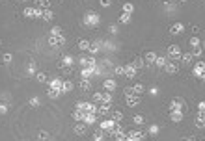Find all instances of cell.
<instances>
[{
	"label": "cell",
	"mask_w": 205,
	"mask_h": 141,
	"mask_svg": "<svg viewBox=\"0 0 205 141\" xmlns=\"http://www.w3.org/2000/svg\"><path fill=\"white\" fill-rule=\"evenodd\" d=\"M116 126V123L112 121V119H103V121H101V130H103V132H108L110 134V130Z\"/></svg>",
	"instance_id": "obj_9"
},
{
	"label": "cell",
	"mask_w": 205,
	"mask_h": 141,
	"mask_svg": "<svg viewBox=\"0 0 205 141\" xmlns=\"http://www.w3.org/2000/svg\"><path fill=\"white\" fill-rule=\"evenodd\" d=\"M198 110H200V112H205V102H200V104H198Z\"/></svg>",
	"instance_id": "obj_52"
},
{
	"label": "cell",
	"mask_w": 205,
	"mask_h": 141,
	"mask_svg": "<svg viewBox=\"0 0 205 141\" xmlns=\"http://www.w3.org/2000/svg\"><path fill=\"white\" fill-rule=\"evenodd\" d=\"M73 130H75V134H77V136H84L86 134V124H82V123L80 124H75Z\"/></svg>",
	"instance_id": "obj_23"
},
{
	"label": "cell",
	"mask_w": 205,
	"mask_h": 141,
	"mask_svg": "<svg viewBox=\"0 0 205 141\" xmlns=\"http://www.w3.org/2000/svg\"><path fill=\"white\" fill-rule=\"evenodd\" d=\"M56 34H62V28H58V26H54V28H52V30H50V34H49V35H56Z\"/></svg>",
	"instance_id": "obj_44"
},
{
	"label": "cell",
	"mask_w": 205,
	"mask_h": 141,
	"mask_svg": "<svg viewBox=\"0 0 205 141\" xmlns=\"http://www.w3.org/2000/svg\"><path fill=\"white\" fill-rule=\"evenodd\" d=\"M166 61H168V60H166L164 56H157V58H155V63H153V65H157L159 69H164V65H166Z\"/></svg>",
	"instance_id": "obj_21"
},
{
	"label": "cell",
	"mask_w": 205,
	"mask_h": 141,
	"mask_svg": "<svg viewBox=\"0 0 205 141\" xmlns=\"http://www.w3.org/2000/svg\"><path fill=\"white\" fill-rule=\"evenodd\" d=\"M47 95L50 97V99H58L62 93H60V89H52V87H49V89H47Z\"/></svg>",
	"instance_id": "obj_29"
},
{
	"label": "cell",
	"mask_w": 205,
	"mask_h": 141,
	"mask_svg": "<svg viewBox=\"0 0 205 141\" xmlns=\"http://www.w3.org/2000/svg\"><path fill=\"white\" fill-rule=\"evenodd\" d=\"M103 85H104V89L108 91V93L116 91V82H114V80H110V78H108V80H104V82H103Z\"/></svg>",
	"instance_id": "obj_19"
},
{
	"label": "cell",
	"mask_w": 205,
	"mask_h": 141,
	"mask_svg": "<svg viewBox=\"0 0 205 141\" xmlns=\"http://www.w3.org/2000/svg\"><path fill=\"white\" fill-rule=\"evenodd\" d=\"M183 110V99L175 97V99H171L170 102V112H181Z\"/></svg>",
	"instance_id": "obj_7"
},
{
	"label": "cell",
	"mask_w": 205,
	"mask_h": 141,
	"mask_svg": "<svg viewBox=\"0 0 205 141\" xmlns=\"http://www.w3.org/2000/svg\"><path fill=\"white\" fill-rule=\"evenodd\" d=\"M97 113H101V115H108V113H110V104H108V102H101V106L97 108Z\"/></svg>",
	"instance_id": "obj_13"
},
{
	"label": "cell",
	"mask_w": 205,
	"mask_h": 141,
	"mask_svg": "<svg viewBox=\"0 0 205 141\" xmlns=\"http://www.w3.org/2000/svg\"><path fill=\"white\" fill-rule=\"evenodd\" d=\"M36 78H37V82H47V74L45 72H37Z\"/></svg>",
	"instance_id": "obj_38"
},
{
	"label": "cell",
	"mask_w": 205,
	"mask_h": 141,
	"mask_svg": "<svg viewBox=\"0 0 205 141\" xmlns=\"http://www.w3.org/2000/svg\"><path fill=\"white\" fill-rule=\"evenodd\" d=\"M196 128H205V112H198V115H196Z\"/></svg>",
	"instance_id": "obj_10"
},
{
	"label": "cell",
	"mask_w": 205,
	"mask_h": 141,
	"mask_svg": "<svg viewBox=\"0 0 205 141\" xmlns=\"http://www.w3.org/2000/svg\"><path fill=\"white\" fill-rule=\"evenodd\" d=\"M183 30H185V26H183L181 23H175V24H171V28H170V34H171V35H177V34H181Z\"/></svg>",
	"instance_id": "obj_14"
},
{
	"label": "cell",
	"mask_w": 205,
	"mask_h": 141,
	"mask_svg": "<svg viewBox=\"0 0 205 141\" xmlns=\"http://www.w3.org/2000/svg\"><path fill=\"white\" fill-rule=\"evenodd\" d=\"M78 48L80 50H90V41L88 39H80L78 41Z\"/></svg>",
	"instance_id": "obj_31"
},
{
	"label": "cell",
	"mask_w": 205,
	"mask_h": 141,
	"mask_svg": "<svg viewBox=\"0 0 205 141\" xmlns=\"http://www.w3.org/2000/svg\"><path fill=\"white\" fill-rule=\"evenodd\" d=\"M93 74H95V67H93V69H90V67H82V71H80V76H82V78H88V80H91Z\"/></svg>",
	"instance_id": "obj_11"
},
{
	"label": "cell",
	"mask_w": 205,
	"mask_h": 141,
	"mask_svg": "<svg viewBox=\"0 0 205 141\" xmlns=\"http://www.w3.org/2000/svg\"><path fill=\"white\" fill-rule=\"evenodd\" d=\"M49 87H52V89H60V87H62V80H60V78H52Z\"/></svg>",
	"instance_id": "obj_30"
},
{
	"label": "cell",
	"mask_w": 205,
	"mask_h": 141,
	"mask_svg": "<svg viewBox=\"0 0 205 141\" xmlns=\"http://www.w3.org/2000/svg\"><path fill=\"white\" fill-rule=\"evenodd\" d=\"M30 104H32V106H39V99H37V97H34V99H30Z\"/></svg>",
	"instance_id": "obj_49"
},
{
	"label": "cell",
	"mask_w": 205,
	"mask_h": 141,
	"mask_svg": "<svg viewBox=\"0 0 205 141\" xmlns=\"http://www.w3.org/2000/svg\"><path fill=\"white\" fill-rule=\"evenodd\" d=\"M147 132H149L151 136H155V134H159V126H157V124H151V126L147 128Z\"/></svg>",
	"instance_id": "obj_36"
},
{
	"label": "cell",
	"mask_w": 205,
	"mask_h": 141,
	"mask_svg": "<svg viewBox=\"0 0 205 141\" xmlns=\"http://www.w3.org/2000/svg\"><path fill=\"white\" fill-rule=\"evenodd\" d=\"M136 72H138V69L134 67L133 63H129V65H125V67H123V76H127V78H134Z\"/></svg>",
	"instance_id": "obj_5"
},
{
	"label": "cell",
	"mask_w": 205,
	"mask_h": 141,
	"mask_svg": "<svg viewBox=\"0 0 205 141\" xmlns=\"http://www.w3.org/2000/svg\"><path fill=\"white\" fill-rule=\"evenodd\" d=\"M41 19L49 23V20H52V19H54V13H52L50 9H43V15H41Z\"/></svg>",
	"instance_id": "obj_24"
},
{
	"label": "cell",
	"mask_w": 205,
	"mask_h": 141,
	"mask_svg": "<svg viewBox=\"0 0 205 141\" xmlns=\"http://www.w3.org/2000/svg\"><path fill=\"white\" fill-rule=\"evenodd\" d=\"M37 2V6H41L43 9H47V6H49V0H36Z\"/></svg>",
	"instance_id": "obj_42"
},
{
	"label": "cell",
	"mask_w": 205,
	"mask_h": 141,
	"mask_svg": "<svg viewBox=\"0 0 205 141\" xmlns=\"http://www.w3.org/2000/svg\"><path fill=\"white\" fill-rule=\"evenodd\" d=\"M95 121H97V115L95 113H84V121H82L84 124H93Z\"/></svg>",
	"instance_id": "obj_18"
},
{
	"label": "cell",
	"mask_w": 205,
	"mask_h": 141,
	"mask_svg": "<svg viewBox=\"0 0 205 141\" xmlns=\"http://www.w3.org/2000/svg\"><path fill=\"white\" fill-rule=\"evenodd\" d=\"M192 58H194V56H192L190 52L183 54V56H181V63H183V65H188V63H192Z\"/></svg>",
	"instance_id": "obj_26"
},
{
	"label": "cell",
	"mask_w": 205,
	"mask_h": 141,
	"mask_svg": "<svg viewBox=\"0 0 205 141\" xmlns=\"http://www.w3.org/2000/svg\"><path fill=\"white\" fill-rule=\"evenodd\" d=\"M155 58H157L155 52H147L146 54V65H153L155 63Z\"/></svg>",
	"instance_id": "obj_25"
},
{
	"label": "cell",
	"mask_w": 205,
	"mask_h": 141,
	"mask_svg": "<svg viewBox=\"0 0 205 141\" xmlns=\"http://www.w3.org/2000/svg\"><path fill=\"white\" fill-rule=\"evenodd\" d=\"M101 23V17L97 15L95 11H88L84 15V26H88V28H97Z\"/></svg>",
	"instance_id": "obj_1"
},
{
	"label": "cell",
	"mask_w": 205,
	"mask_h": 141,
	"mask_svg": "<svg viewBox=\"0 0 205 141\" xmlns=\"http://www.w3.org/2000/svg\"><path fill=\"white\" fill-rule=\"evenodd\" d=\"M144 137H146L144 130H131V132H127L129 141H144Z\"/></svg>",
	"instance_id": "obj_3"
},
{
	"label": "cell",
	"mask_w": 205,
	"mask_h": 141,
	"mask_svg": "<svg viewBox=\"0 0 205 141\" xmlns=\"http://www.w3.org/2000/svg\"><path fill=\"white\" fill-rule=\"evenodd\" d=\"M73 87H75V85H73V82H62V87H60V93H69V91H73Z\"/></svg>",
	"instance_id": "obj_17"
},
{
	"label": "cell",
	"mask_w": 205,
	"mask_h": 141,
	"mask_svg": "<svg viewBox=\"0 0 205 141\" xmlns=\"http://www.w3.org/2000/svg\"><path fill=\"white\" fill-rule=\"evenodd\" d=\"M114 72L117 74V76H121V74H123V67H116V69H114Z\"/></svg>",
	"instance_id": "obj_51"
},
{
	"label": "cell",
	"mask_w": 205,
	"mask_h": 141,
	"mask_svg": "<svg viewBox=\"0 0 205 141\" xmlns=\"http://www.w3.org/2000/svg\"><path fill=\"white\" fill-rule=\"evenodd\" d=\"M133 9H134L133 4H125V6H123V13H133Z\"/></svg>",
	"instance_id": "obj_40"
},
{
	"label": "cell",
	"mask_w": 205,
	"mask_h": 141,
	"mask_svg": "<svg viewBox=\"0 0 205 141\" xmlns=\"http://www.w3.org/2000/svg\"><path fill=\"white\" fill-rule=\"evenodd\" d=\"M2 61H4V63H11V54H4Z\"/></svg>",
	"instance_id": "obj_47"
},
{
	"label": "cell",
	"mask_w": 205,
	"mask_h": 141,
	"mask_svg": "<svg viewBox=\"0 0 205 141\" xmlns=\"http://www.w3.org/2000/svg\"><path fill=\"white\" fill-rule=\"evenodd\" d=\"M131 89H133V95H142L144 93V85L142 84H136V85H133Z\"/></svg>",
	"instance_id": "obj_32"
},
{
	"label": "cell",
	"mask_w": 205,
	"mask_h": 141,
	"mask_svg": "<svg viewBox=\"0 0 205 141\" xmlns=\"http://www.w3.org/2000/svg\"><path fill=\"white\" fill-rule=\"evenodd\" d=\"M133 65H134V67H136V69H140V67H144V61H142V60H140V58H138V60H136V61H134Z\"/></svg>",
	"instance_id": "obj_48"
},
{
	"label": "cell",
	"mask_w": 205,
	"mask_h": 141,
	"mask_svg": "<svg viewBox=\"0 0 205 141\" xmlns=\"http://www.w3.org/2000/svg\"><path fill=\"white\" fill-rule=\"evenodd\" d=\"M73 119L80 123V121H84V113H82V112H78V110H75V112H73Z\"/></svg>",
	"instance_id": "obj_33"
},
{
	"label": "cell",
	"mask_w": 205,
	"mask_h": 141,
	"mask_svg": "<svg viewBox=\"0 0 205 141\" xmlns=\"http://www.w3.org/2000/svg\"><path fill=\"white\" fill-rule=\"evenodd\" d=\"M170 121L171 123H181L183 121V112H170Z\"/></svg>",
	"instance_id": "obj_15"
},
{
	"label": "cell",
	"mask_w": 205,
	"mask_h": 141,
	"mask_svg": "<svg viewBox=\"0 0 205 141\" xmlns=\"http://www.w3.org/2000/svg\"><path fill=\"white\" fill-rule=\"evenodd\" d=\"M164 69H166V72H168V74H175V72H177V65H175L174 61H166Z\"/></svg>",
	"instance_id": "obj_16"
},
{
	"label": "cell",
	"mask_w": 205,
	"mask_h": 141,
	"mask_svg": "<svg viewBox=\"0 0 205 141\" xmlns=\"http://www.w3.org/2000/svg\"><path fill=\"white\" fill-rule=\"evenodd\" d=\"M103 102L112 104V93H104V95H103Z\"/></svg>",
	"instance_id": "obj_41"
},
{
	"label": "cell",
	"mask_w": 205,
	"mask_h": 141,
	"mask_svg": "<svg viewBox=\"0 0 205 141\" xmlns=\"http://www.w3.org/2000/svg\"><path fill=\"white\" fill-rule=\"evenodd\" d=\"M78 85H80V89H82V91H90V87H91V80H88V78H82Z\"/></svg>",
	"instance_id": "obj_20"
},
{
	"label": "cell",
	"mask_w": 205,
	"mask_h": 141,
	"mask_svg": "<svg viewBox=\"0 0 205 141\" xmlns=\"http://www.w3.org/2000/svg\"><path fill=\"white\" fill-rule=\"evenodd\" d=\"M112 121H114L116 124H117V123H121V121H123V113H121L120 110L114 112V113H112Z\"/></svg>",
	"instance_id": "obj_27"
},
{
	"label": "cell",
	"mask_w": 205,
	"mask_h": 141,
	"mask_svg": "<svg viewBox=\"0 0 205 141\" xmlns=\"http://www.w3.org/2000/svg\"><path fill=\"white\" fill-rule=\"evenodd\" d=\"M192 72H194V76H196V78H203L205 76V63L203 61H198Z\"/></svg>",
	"instance_id": "obj_8"
},
{
	"label": "cell",
	"mask_w": 205,
	"mask_h": 141,
	"mask_svg": "<svg viewBox=\"0 0 205 141\" xmlns=\"http://www.w3.org/2000/svg\"><path fill=\"white\" fill-rule=\"evenodd\" d=\"M28 72H30V74H34V72H36V63H34V61L28 65Z\"/></svg>",
	"instance_id": "obj_45"
},
{
	"label": "cell",
	"mask_w": 205,
	"mask_h": 141,
	"mask_svg": "<svg viewBox=\"0 0 205 141\" xmlns=\"http://www.w3.org/2000/svg\"><path fill=\"white\" fill-rule=\"evenodd\" d=\"M110 4H112V0H101V6L103 8H108Z\"/></svg>",
	"instance_id": "obj_50"
},
{
	"label": "cell",
	"mask_w": 205,
	"mask_h": 141,
	"mask_svg": "<svg viewBox=\"0 0 205 141\" xmlns=\"http://www.w3.org/2000/svg\"><path fill=\"white\" fill-rule=\"evenodd\" d=\"M49 45H50L52 48H56V47H63V45H66V37H63V34L49 35Z\"/></svg>",
	"instance_id": "obj_2"
},
{
	"label": "cell",
	"mask_w": 205,
	"mask_h": 141,
	"mask_svg": "<svg viewBox=\"0 0 205 141\" xmlns=\"http://www.w3.org/2000/svg\"><path fill=\"white\" fill-rule=\"evenodd\" d=\"M203 78H205V76H203Z\"/></svg>",
	"instance_id": "obj_56"
},
{
	"label": "cell",
	"mask_w": 205,
	"mask_h": 141,
	"mask_svg": "<svg viewBox=\"0 0 205 141\" xmlns=\"http://www.w3.org/2000/svg\"><path fill=\"white\" fill-rule=\"evenodd\" d=\"M0 45H2V39H0Z\"/></svg>",
	"instance_id": "obj_55"
},
{
	"label": "cell",
	"mask_w": 205,
	"mask_h": 141,
	"mask_svg": "<svg viewBox=\"0 0 205 141\" xmlns=\"http://www.w3.org/2000/svg\"><path fill=\"white\" fill-rule=\"evenodd\" d=\"M84 112H86V113H97V106H95L93 102H86Z\"/></svg>",
	"instance_id": "obj_22"
},
{
	"label": "cell",
	"mask_w": 205,
	"mask_h": 141,
	"mask_svg": "<svg viewBox=\"0 0 205 141\" xmlns=\"http://www.w3.org/2000/svg\"><path fill=\"white\" fill-rule=\"evenodd\" d=\"M129 20H131V13H123V15H120V23H121V24H127Z\"/></svg>",
	"instance_id": "obj_35"
},
{
	"label": "cell",
	"mask_w": 205,
	"mask_h": 141,
	"mask_svg": "<svg viewBox=\"0 0 205 141\" xmlns=\"http://www.w3.org/2000/svg\"><path fill=\"white\" fill-rule=\"evenodd\" d=\"M183 141H196L194 137H187V139H183Z\"/></svg>",
	"instance_id": "obj_54"
},
{
	"label": "cell",
	"mask_w": 205,
	"mask_h": 141,
	"mask_svg": "<svg viewBox=\"0 0 205 141\" xmlns=\"http://www.w3.org/2000/svg\"><path fill=\"white\" fill-rule=\"evenodd\" d=\"M99 48H101V45L97 41H93V43H90V52H91V56H95L97 52H99Z\"/></svg>",
	"instance_id": "obj_28"
},
{
	"label": "cell",
	"mask_w": 205,
	"mask_h": 141,
	"mask_svg": "<svg viewBox=\"0 0 205 141\" xmlns=\"http://www.w3.org/2000/svg\"><path fill=\"white\" fill-rule=\"evenodd\" d=\"M39 137H41V139H47L49 134H47V132H39Z\"/></svg>",
	"instance_id": "obj_53"
},
{
	"label": "cell",
	"mask_w": 205,
	"mask_h": 141,
	"mask_svg": "<svg viewBox=\"0 0 205 141\" xmlns=\"http://www.w3.org/2000/svg\"><path fill=\"white\" fill-rule=\"evenodd\" d=\"M8 113V106L6 104H0V115H6Z\"/></svg>",
	"instance_id": "obj_46"
},
{
	"label": "cell",
	"mask_w": 205,
	"mask_h": 141,
	"mask_svg": "<svg viewBox=\"0 0 205 141\" xmlns=\"http://www.w3.org/2000/svg\"><path fill=\"white\" fill-rule=\"evenodd\" d=\"M103 137H104V132H103V130H97V132L93 134V141H103Z\"/></svg>",
	"instance_id": "obj_34"
},
{
	"label": "cell",
	"mask_w": 205,
	"mask_h": 141,
	"mask_svg": "<svg viewBox=\"0 0 205 141\" xmlns=\"http://www.w3.org/2000/svg\"><path fill=\"white\" fill-rule=\"evenodd\" d=\"M93 100L95 102H103V93H93Z\"/></svg>",
	"instance_id": "obj_43"
},
{
	"label": "cell",
	"mask_w": 205,
	"mask_h": 141,
	"mask_svg": "<svg viewBox=\"0 0 205 141\" xmlns=\"http://www.w3.org/2000/svg\"><path fill=\"white\" fill-rule=\"evenodd\" d=\"M168 56H170V60H181V56H183L181 47H177V45H170V47H168Z\"/></svg>",
	"instance_id": "obj_4"
},
{
	"label": "cell",
	"mask_w": 205,
	"mask_h": 141,
	"mask_svg": "<svg viewBox=\"0 0 205 141\" xmlns=\"http://www.w3.org/2000/svg\"><path fill=\"white\" fill-rule=\"evenodd\" d=\"M190 47H192V48H198V47H200V39H198V37H192V39H190Z\"/></svg>",
	"instance_id": "obj_37"
},
{
	"label": "cell",
	"mask_w": 205,
	"mask_h": 141,
	"mask_svg": "<svg viewBox=\"0 0 205 141\" xmlns=\"http://www.w3.org/2000/svg\"><path fill=\"white\" fill-rule=\"evenodd\" d=\"M140 104V97L138 95H127V106H138Z\"/></svg>",
	"instance_id": "obj_12"
},
{
	"label": "cell",
	"mask_w": 205,
	"mask_h": 141,
	"mask_svg": "<svg viewBox=\"0 0 205 141\" xmlns=\"http://www.w3.org/2000/svg\"><path fill=\"white\" fill-rule=\"evenodd\" d=\"M78 61H80L82 67H90V69L95 67V56H82Z\"/></svg>",
	"instance_id": "obj_6"
},
{
	"label": "cell",
	"mask_w": 205,
	"mask_h": 141,
	"mask_svg": "<svg viewBox=\"0 0 205 141\" xmlns=\"http://www.w3.org/2000/svg\"><path fill=\"white\" fill-rule=\"evenodd\" d=\"M133 123H134V124H142V123H144V117H142V115H134V117H133Z\"/></svg>",
	"instance_id": "obj_39"
}]
</instances>
